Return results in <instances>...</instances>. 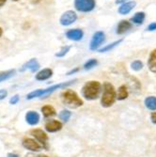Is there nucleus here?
<instances>
[{
	"mask_svg": "<svg viewBox=\"0 0 156 157\" xmlns=\"http://www.w3.org/2000/svg\"><path fill=\"white\" fill-rule=\"evenodd\" d=\"M41 112L44 114V116L45 118H49V117H53L55 115V110L52 105H44L41 108Z\"/></svg>",
	"mask_w": 156,
	"mask_h": 157,
	"instance_id": "a211bd4d",
	"label": "nucleus"
},
{
	"mask_svg": "<svg viewBox=\"0 0 156 157\" xmlns=\"http://www.w3.org/2000/svg\"><path fill=\"white\" fill-rule=\"evenodd\" d=\"M131 67L134 71H140L141 69L143 68V63L142 61L140 60H135L134 62H132Z\"/></svg>",
	"mask_w": 156,
	"mask_h": 157,
	"instance_id": "bb28decb",
	"label": "nucleus"
},
{
	"mask_svg": "<svg viewBox=\"0 0 156 157\" xmlns=\"http://www.w3.org/2000/svg\"><path fill=\"white\" fill-rule=\"evenodd\" d=\"M105 40V35L103 31H97L93 34L92 39L90 40V44H89V48L92 51L97 50L99 47H100L103 42Z\"/></svg>",
	"mask_w": 156,
	"mask_h": 157,
	"instance_id": "423d86ee",
	"label": "nucleus"
},
{
	"mask_svg": "<svg viewBox=\"0 0 156 157\" xmlns=\"http://www.w3.org/2000/svg\"><path fill=\"white\" fill-rule=\"evenodd\" d=\"M76 20H77V14L73 10H67L61 15L59 22L62 25L67 26L74 24Z\"/></svg>",
	"mask_w": 156,
	"mask_h": 157,
	"instance_id": "0eeeda50",
	"label": "nucleus"
},
{
	"mask_svg": "<svg viewBox=\"0 0 156 157\" xmlns=\"http://www.w3.org/2000/svg\"><path fill=\"white\" fill-rule=\"evenodd\" d=\"M8 95V91L6 90H0V101L5 99Z\"/></svg>",
	"mask_w": 156,
	"mask_h": 157,
	"instance_id": "c756f323",
	"label": "nucleus"
},
{
	"mask_svg": "<svg viewBox=\"0 0 156 157\" xmlns=\"http://www.w3.org/2000/svg\"><path fill=\"white\" fill-rule=\"evenodd\" d=\"M148 66L150 72L156 73V49L152 50L148 60Z\"/></svg>",
	"mask_w": 156,
	"mask_h": 157,
	"instance_id": "f3484780",
	"label": "nucleus"
},
{
	"mask_svg": "<svg viewBox=\"0 0 156 157\" xmlns=\"http://www.w3.org/2000/svg\"><path fill=\"white\" fill-rule=\"evenodd\" d=\"M8 157H19L18 154H15V153H9L8 154Z\"/></svg>",
	"mask_w": 156,
	"mask_h": 157,
	"instance_id": "c9c22d12",
	"label": "nucleus"
},
{
	"mask_svg": "<svg viewBox=\"0 0 156 157\" xmlns=\"http://www.w3.org/2000/svg\"><path fill=\"white\" fill-rule=\"evenodd\" d=\"M13 1H18V0H13Z\"/></svg>",
	"mask_w": 156,
	"mask_h": 157,
	"instance_id": "58836bf2",
	"label": "nucleus"
},
{
	"mask_svg": "<svg viewBox=\"0 0 156 157\" xmlns=\"http://www.w3.org/2000/svg\"><path fill=\"white\" fill-rule=\"evenodd\" d=\"M2 33H3V30H2V28H1V27H0V37H1V36H2Z\"/></svg>",
	"mask_w": 156,
	"mask_h": 157,
	"instance_id": "4c0bfd02",
	"label": "nucleus"
},
{
	"mask_svg": "<svg viewBox=\"0 0 156 157\" xmlns=\"http://www.w3.org/2000/svg\"><path fill=\"white\" fill-rule=\"evenodd\" d=\"M116 91L113 85L109 82H105L104 84V92L101 99V104L104 107H110L116 101Z\"/></svg>",
	"mask_w": 156,
	"mask_h": 157,
	"instance_id": "7ed1b4c3",
	"label": "nucleus"
},
{
	"mask_svg": "<svg viewBox=\"0 0 156 157\" xmlns=\"http://www.w3.org/2000/svg\"><path fill=\"white\" fill-rule=\"evenodd\" d=\"M97 64H98V61L96 59H91L88 60L86 63H85L84 68H85V70H89V69L95 67Z\"/></svg>",
	"mask_w": 156,
	"mask_h": 157,
	"instance_id": "a878e982",
	"label": "nucleus"
},
{
	"mask_svg": "<svg viewBox=\"0 0 156 157\" xmlns=\"http://www.w3.org/2000/svg\"><path fill=\"white\" fill-rule=\"evenodd\" d=\"M136 3L135 1H129L126 2L124 4H122L120 8H119V12L122 15H125V14H128L135 7Z\"/></svg>",
	"mask_w": 156,
	"mask_h": 157,
	"instance_id": "dca6fc26",
	"label": "nucleus"
},
{
	"mask_svg": "<svg viewBox=\"0 0 156 157\" xmlns=\"http://www.w3.org/2000/svg\"><path fill=\"white\" fill-rule=\"evenodd\" d=\"M14 75H15V70H10V71H7V72L1 73L0 74V82H3L7 79L10 78Z\"/></svg>",
	"mask_w": 156,
	"mask_h": 157,
	"instance_id": "4be33fe9",
	"label": "nucleus"
},
{
	"mask_svg": "<svg viewBox=\"0 0 156 157\" xmlns=\"http://www.w3.org/2000/svg\"><path fill=\"white\" fill-rule=\"evenodd\" d=\"M70 115H72V114H70V112L69 110H62V111L59 113V119H60L61 121L67 122V121L70 120Z\"/></svg>",
	"mask_w": 156,
	"mask_h": 157,
	"instance_id": "393cba45",
	"label": "nucleus"
},
{
	"mask_svg": "<svg viewBox=\"0 0 156 157\" xmlns=\"http://www.w3.org/2000/svg\"><path fill=\"white\" fill-rule=\"evenodd\" d=\"M25 157H48L47 155L45 154H33V153H29V154H27Z\"/></svg>",
	"mask_w": 156,
	"mask_h": 157,
	"instance_id": "2f4dec72",
	"label": "nucleus"
},
{
	"mask_svg": "<svg viewBox=\"0 0 156 157\" xmlns=\"http://www.w3.org/2000/svg\"><path fill=\"white\" fill-rule=\"evenodd\" d=\"M31 135L41 144L42 148H44L45 150L48 149V136L45 132L40 129H35L31 131Z\"/></svg>",
	"mask_w": 156,
	"mask_h": 157,
	"instance_id": "6e6552de",
	"label": "nucleus"
},
{
	"mask_svg": "<svg viewBox=\"0 0 156 157\" xmlns=\"http://www.w3.org/2000/svg\"><path fill=\"white\" fill-rule=\"evenodd\" d=\"M122 41V40H116V41H114V42H112V44H108V45H106V46H105V47H103L102 49H100L99 50V52H101V53H104V52H107V51H109V50H112L114 47H116L117 45H119L120 42Z\"/></svg>",
	"mask_w": 156,
	"mask_h": 157,
	"instance_id": "b1692460",
	"label": "nucleus"
},
{
	"mask_svg": "<svg viewBox=\"0 0 156 157\" xmlns=\"http://www.w3.org/2000/svg\"><path fill=\"white\" fill-rule=\"evenodd\" d=\"M132 28V24L129 21H126V20H122L119 23L118 26H117V34L121 35L124 34L125 32L129 31Z\"/></svg>",
	"mask_w": 156,
	"mask_h": 157,
	"instance_id": "4468645a",
	"label": "nucleus"
},
{
	"mask_svg": "<svg viewBox=\"0 0 156 157\" xmlns=\"http://www.w3.org/2000/svg\"><path fill=\"white\" fill-rule=\"evenodd\" d=\"M39 68H40V64H39L38 60L36 59H32L29 61H27L26 63H25L20 71H21V72H24V71H25V70H29L30 72L35 73L39 70Z\"/></svg>",
	"mask_w": 156,
	"mask_h": 157,
	"instance_id": "f8f14e48",
	"label": "nucleus"
},
{
	"mask_svg": "<svg viewBox=\"0 0 156 157\" xmlns=\"http://www.w3.org/2000/svg\"><path fill=\"white\" fill-rule=\"evenodd\" d=\"M79 71V69L78 68H75L74 70H72V71H70V72L67 74V75H73V74H74V73H76V72H78Z\"/></svg>",
	"mask_w": 156,
	"mask_h": 157,
	"instance_id": "72a5a7b5",
	"label": "nucleus"
},
{
	"mask_svg": "<svg viewBox=\"0 0 156 157\" xmlns=\"http://www.w3.org/2000/svg\"><path fill=\"white\" fill-rule=\"evenodd\" d=\"M147 29H148L149 31H153V30H155V29H156V23H151V24L148 26Z\"/></svg>",
	"mask_w": 156,
	"mask_h": 157,
	"instance_id": "7c9ffc66",
	"label": "nucleus"
},
{
	"mask_svg": "<svg viewBox=\"0 0 156 157\" xmlns=\"http://www.w3.org/2000/svg\"><path fill=\"white\" fill-rule=\"evenodd\" d=\"M25 121L28 124L36 125L40 121V115L36 111H28L25 115Z\"/></svg>",
	"mask_w": 156,
	"mask_h": 157,
	"instance_id": "ddd939ff",
	"label": "nucleus"
},
{
	"mask_svg": "<svg viewBox=\"0 0 156 157\" xmlns=\"http://www.w3.org/2000/svg\"><path fill=\"white\" fill-rule=\"evenodd\" d=\"M126 2H129V0H116V3L117 4H124Z\"/></svg>",
	"mask_w": 156,
	"mask_h": 157,
	"instance_id": "f704fd0d",
	"label": "nucleus"
},
{
	"mask_svg": "<svg viewBox=\"0 0 156 157\" xmlns=\"http://www.w3.org/2000/svg\"><path fill=\"white\" fill-rule=\"evenodd\" d=\"M53 75V71L49 68H45L44 70L40 71V72L36 75V79L38 81H44L49 79Z\"/></svg>",
	"mask_w": 156,
	"mask_h": 157,
	"instance_id": "2eb2a0df",
	"label": "nucleus"
},
{
	"mask_svg": "<svg viewBox=\"0 0 156 157\" xmlns=\"http://www.w3.org/2000/svg\"><path fill=\"white\" fill-rule=\"evenodd\" d=\"M19 100H20V98H19V96H18V95H14L12 98H10V103L11 105H16V104L19 102Z\"/></svg>",
	"mask_w": 156,
	"mask_h": 157,
	"instance_id": "c85d7f7f",
	"label": "nucleus"
},
{
	"mask_svg": "<svg viewBox=\"0 0 156 157\" xmlns=\"http://www.w3.org/2000/svg\"><path fill=\"white\" fill-rule=\"evenodd\" d=\"M75 81H76V79L72 80V81H69V82L60 83V84H58V85H54V86H52V87H50L48 89H45V90H37L35 91H32L30 93H28L27 96H26V99L27 100H32V99L38 98V97H40V98H45L49 94L53 93L55 90H59V89H63L65 87H68V86L74 84Z\"/></svg>",
	"mask_w": 156,
	"mask_h": 157,
	"instance_id": "f257e3e1",
	"label": "nucleus"
},
{
	"mask_svg": "<svg viewBox=\"0 0 156 157\" xmlns=\"http://www.w3.org/2000/svg\"><path fill=\"white\" fill-rule=\"evenodd\" d=\"M102 85L98 81H89L82 88V94L87 100H95L101 93Z\"/></svg>",
	"mask_w": 156,
	"mask_h": 157,
	"instance_id": "f03ea898",
	"label": "nucleus"
},
{
	"mask_svg": "<svg viewBox=\"0 0 156 157\" xmlns=\"http://www.w3.org/2000/svg\"><path fill=\"white\" fill-rule=\"evenodd\" d=\"M146 107L150 110H156V97L150 96L145 99Z\"/></svg>",
	"mask_w": 156,
	"mask_h": 157,
	"instance_id": "6ab92c4d",
	"label": "nucleus"
},
{
	"mask_svg": "<svg viewBox=\"0 0 156 157\" xmlns=\"http://www.w3.org/2000/svg\"><path fill=\"white\" fill-rule=\"evenodd\" d=\"M66 37L70 40H81L84 37V32L78 28H74V29H70L66 32Z\"/></svg>",
	"mask_w": 156,
	"mask_h": 157,
	"instance_id": "9b49d317",
	"label": "nucleus"
},
{
	"mask_svg": "<svg viewBox=\"0 0 156 157\" xmlns=\"http://www.w3.org/2000/svg\"><path fill=\"white\" fill-rule=\"evenodd\" d=\"M62 102L70 108H77L83 105V101L78 97L76 92L72 90H67L61 93Z\"/></svg>",
	"mask_w": 156,
	"mask_h": 157,
	"instance_id": "20e7f679",
	"label": "nucleus"
},
{
	"mask_svg": "<svg viewBox=\"0 0 156 157\" xmlns=\"http://www.w3.org/2000/svg\"><path fill=\"white\" fill-rule=\"evenodd\" d=\"M70 46H68V45L62 47L59 52H58L55 54V56H58V58H63L65 55H67V53L70 51Z\"/></svg>",
	"mask_w": 156,
	"mask_h": 157,
	"instance_id": "cd10ccee",
	"label": "nucleus"
},
{
	"mask_svg": "<svg viewBox=\"0 0 156 157\" xmlns=\"http://www.w3.org/2000/svg\"><path fill=\"white\" fill-rule=\"evenodd\" d=\"M128 97V90H127V87L125 85H122L118 90V94H117V99L118 100H125Z\"/></svg>",
	"mask_w": 156,
	"mask_h": 157,
	"instance_id": "aec40b11",
	"label": "nucleus"
},
{
	"mask_svg": "<svg viewBox=\"0 0 156 157\" xmlns=\"http://www.w3.org/2000/svg\"><path fill=\"white\" fill-rule=\"evenodd\" d=\"M145 20V13L143 11H140V12H136L135 15L132 18V22L136 24V25H141L143 24Z\"/></svg>",
	"mask_w": 156,
	"mask_h": 157,
	"instance_id": "412c9836",
	"label": "nucleus"
},
{
	"mask_svg": "<svg viewBox=\"0 0 156 157\" xmlns=\"http://www.w3.org/2000/svg\"><path fill=\"white\" fill-rule=\"evenodd\" d=\"M150 120H151V121H152L154 124H156V112H154V113H152V114H151Z\"/></svg>",
	"mask_w": 156,
	"mask_h": 157,
	"instance_id": "473e14b6",
	"label": "nucleus"
},
{
	"mask_svg": "<svg viewBox=\"0 0 156 157\" xmlns=\"http://www.w3.org/2000/svg\"><path fill=\"white\" fill-rule=\"evenodd\" d=\"M95 0H74V7L80 12H89L95 9Z\"/></svg>",
	"mask_w": 156,
	"mask_h": 157,
	"instance_id": "39448f33",
	"label": "nucleus"
},
{
	"mask_svg": "<svg viewBox=\"0 0 156 157\" xmlns=\"http://www.w3.org/2000/svg\"><path fill=\"white\" fill-rule=\"evenodd\" d=\"M6 1H7V0H0V8H1L6 3Z\"/></svg>",
	"mask_w": 156,
	"mask_h": 157,
	"instance_id": "e433bc0d",
	"label": "nucleus"
},
{
	"mask_svg": "<svg viewBox=\"0 0 156 157\" xmlns=\"http://www.w3.org/2000/svg\"><path fill=\"white\" fill-rule=\"evenodd\" d=\"M23 146L31 151H40L42 149V146H40L38 142H36L32 138H25L23 140Z\"/></svg>",
	"mask_w": 156,
	"mask_h": 157,
	"instance_id": "1a4fd4ad",
	"label": "nucleus"
},
{
	"mask_svg": "<svg viewBox=\"0 0 156 157\" xmlns=\"http://www.w3.org/2000/svg\"><path fill=\"white\" fill-rule=\"evenodd\" d=\"M62 129V123L59 121L49 120L45 123V130L49 133H55Z\"/></svg>",
	"mask_w": 156,
	"mask_h": 157,
	"instance_id": "9d476101",
	"label": "nucleus"
},
{
	"mask_svg": "<svg viewBox=\"0 0 156 157\" xmlns=\"http://www.w3.org/2000/svg\"><path fill=\"white\" fill-rule=\"evenodd\" d=\"M129 86H130V89L132 90V91H136L140 90V84L138 82V80H136L134 77H131V80L129 81Z\"/></svg>",
	"mask_w": 156,
	"mask_h": 157,
	"instance_id": "5701e85b",
	"label": "nucleus"
}]
</instances>
